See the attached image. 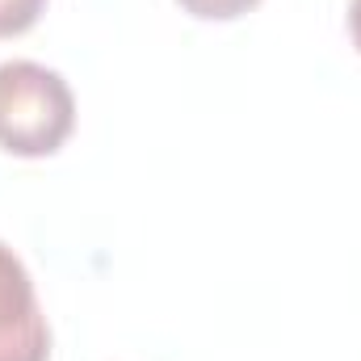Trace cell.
I'll list each match as a JSON object with an SVG mask.
<instances>
[{"label": "cell", "instance_id": "1", "mask_svg": "<svg viewBox=\"0 0 361 361\" xmlns=\"http://www.w3.org/2000/svg\"><path fill=\"white\" fill-rule=\"evenodd\" d=\"M76 126V97L55 68L34 59L0 63V147L21 160L55 156Z\"/></svg>", "mask_w": 361, "mask_h": 361}, {"label": "cell", "instance_id": "4", "mask_svg": "<svg viewBox=\"0 0 361 361\" xmlns=\"http://www.w3.org/2000/svg\"><path fill=\"white\" fill-rule=\"evenodd\" d=\"M177 4L185 13L202 17V21H231V17H244L261 0H177Z\"/></svg>", "mask_w": 361, "mask_h": 361}, {"label": "cell", "instance_id": "5", "mask_svg": "<svg viewBox=\"0 0 361 361\" xmlns=\"http://www.w3.org/2000/svg\"><path fill=\"white\" fill-rule=\"evenodd\" d=\"M349 34H353V47L361 51V0H349Z\"/></svg>", "mask_w": 361, "mask_h": 361}, {"label": "cell", "instance_id": "3", "mask_svg": "<svg viewBox=\"0 0 361 361\" xmlns=\"http://www.w3.org/2000/svg\"><path fill=\"white\" fill-rule=\"evenodd\" d=\"M42 8H47V0H0V38L25 34L42 17Z\"/></svg>", "mask_w": 361, "mask_h": 361}, {"label": "cell", "instance_id": "2", "mask_svg": "<svg viewBox=\"0 0 361 361\" xmlns=\"http://www.w3.org/2000/svg\"><path fill=\"white\" fill-rule=\"evenodd\" d=\"M47 357H51V328L38 307L34 277L8 244H0V361Z\"/></svg>", "mask_w": 361, "mask_h": 361}]
</instances>
